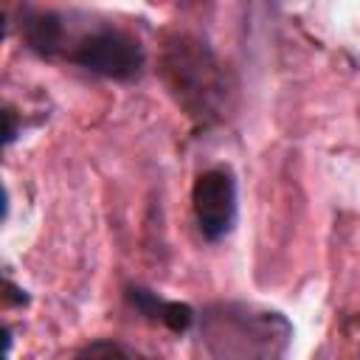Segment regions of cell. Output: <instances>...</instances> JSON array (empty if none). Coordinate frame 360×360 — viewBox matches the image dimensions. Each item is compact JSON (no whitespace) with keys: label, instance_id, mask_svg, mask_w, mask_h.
<instances>
[{"label":"cell","instance_id":"obj_3","mask_svg":"<svg viewBox=\"0 0 360 360\" xmlns=\"http://www.w3.org/2000/svg\"><path fill=\"white\" fill-rule=\"evenodd\" d=\"M62 56L76 68L110 82H135L146 65L141 39L112 22H96L87 31L76 34L73 22L68 20V39Z\"/></svg>","mask_w":360,"mask_h":360},{"label":"cell","instance_id":"obj_4","mask_svg":"<svg viewBox=\"0 0 360 360\" xmlns=\"http://www.w3.org/2000/svg\"><path fill=\"white\" fill-rule=\"evenodd\" d=\"M191 211L205 242H222L239 219V186L228 166H211L191 186Z\"/></svg>","mask_w":360,"mask_h":360},{"label":"cell","instance_id":"obj_7","mask_svg":"<svg viewBox=\"0 0 360 360\" xmlns=\"http://www.w3.org/2000/svg\"><path fill=\"white\" fill-rule=\"evenodd\" d=\"M76 360H141V357L118 340H93L76 354Z\"/></svg>","mask_w":360,"mask_h":360},{"label":"cell","instance_id":"obj_1","mask_svg":"<svg viewBox=\"0 0 360 360\" xmlns=\"http://www.w3.org/2000/svg\"><path fill=\"white\" fill-rule=\"evenodd\" d=\"M197 321L202 346L214 360H290L292 323L278 309L214 301Z\"/></svg>","mask_w":360,"mask_h":360},{"label":"cell","instance_id":"obj_8","mask_svg":"<svg viewBox=\"0 0 360 360\" xmlns=\"http://www.w3.org/2000/svg\"><path fill=\"white\" fill-rule=\"evenodd\" d=\"M6 138H3V143L6 146H11L14 143V138H17V118H14V112L11 110H6V132H3Z\"/></svg>","mask_w":360,"mask_h":360},{"label":"cell","instance_id":"obj_6","mask_svg":"<svg viewBox=\"0 0 360 360\" xmlns=\"http://www.w3.org/2000/svg\"><path fill=\"white\" fill-rule=\"evenodd\" d=\"M127 301H129L132 309H138L146 321L163 323L166 329H172V332H177V335H183V332L197 321V315H194V309H191L188 304L163 298V295H158L155 290H146V287H141V284L127 287Z\"/></svg>","mask_w":360,"mask_h":360},{"label":"cell","instance_id":"obj_2","mask_svg":"<svg viewBox=\"0 0 360 360\" xmlns=\"http://www.w3.org/2000/svg\"><path fill=\"white\" fill-rule=\"evenodd\" d=\"M169 90L200 121L219 118L228 107V73L211 48L194 37H177L163 53Z\"/></svg>","mask_w":360,"mask_h":360},{"label":"cell","instance_id":"obj_5","mask_svg":"<svg viewBox=\"0 0 360 360\" xmlns=\"http://www.w3.org/2000/svg\"><path fill=\"white\" fill-rule=\"evenodd\" d=\"M68 20H70V14H65V11L22 6L17 28H20V37L31 53H37L42 59H56L65 51Z\"/></svg>","mask_w":360,"mask_h":360}]
</instances>
